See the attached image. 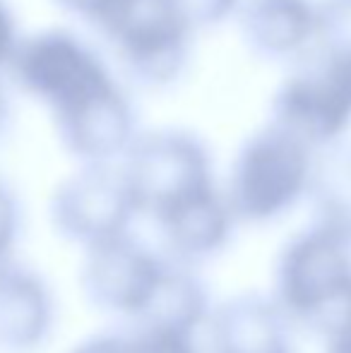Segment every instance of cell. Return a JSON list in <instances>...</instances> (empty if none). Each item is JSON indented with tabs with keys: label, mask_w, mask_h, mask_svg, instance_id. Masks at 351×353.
Returning <instances> with one entry per match:
<instances>
[{
	"label": "cell",
	"mask_w": 351,
	"mask_h": 353,
	"mask_svg": "<svg viewBox=\"0 0 351 353\" xmlns=\"http://www.w3.org/2000/svg\"><path fill=\"white\" fill-rule=\"evenodd\" d=\"M48 216L53 231L82 250L128 233L137 210L121 163H82L56 188Z\"/></svg>",
	"instance_id": "cell-6"
},
{
	"label": "cell",
	"mask_w": 351,
	"mask_h": 353,
	"mask_svg": "<svg viewBox=\"0 0 351 353\" xmlns=\"http://www.w3.org/2000/svg\"><path fill=\"white\" fill-rule=\"evenodd\" d=\"M121 171L137 216L152 221L217 185L207 144L176 128L137 132L121 157Z\"/></svg>",
	"instance_id": "cell-4"
},
{
	"label": "cell",
	"mask_w": 351,
	"mask_h": 353,
	"mask_svg": "<svg viewBox=\"0 0 351 353\" xmlns=\"http://www.w3.org/2000/svg\"><path fill=\"white\" fill-rule=\"evenodd\" d=\"M19 228H22V212H19L17 195L0 176V267L12 260Z\"/></svg>",
	"instance_id": "cell-17"
},
{
	"label": "cell",
	"mask_w": 351,
	"mask_h": 353,
	"mask_svg": "<svg viewBox=\"0 0 351 353\" xmlns=\"http://www.w3.org/2000/svg\"><path fill=\"white\" fill-rule=\"evenodd\" d=\"M270 123L320 152L342 142L351 128V94L313 58L279 84L272 99Z\"/></svg>",
	"instance_id": "cell-8"
},
{
	"label": "cell",
	"mask_w": 351,
	"mask_h": 353,
	"mask_svg": "<svg viewBox=\"0 0 351 353\" xmlns=\"http://www.w3.org/2000/svg\"><path fill=\"white\" fill-rule=\"evenodd\" d=\"M58 303L51 283L24 262L0 267V353H39L51 341Z\"/></svg>",
	"instance_id": "cell-9"
},
{
	"label": "cell",
	"mask_w": 351,
	"mask_h": 353,
	"mask_svg": "<svg viewBox=\"0 0 351 353\" xmlns=\"http://www.w3.org/2000/svg\"><path fill=\"white\" fill-rule=\"evenodd\" d=\"M101 34L123 70L145 87L176 82L195 37L169 0H128Z\"/></svg>",
	"instance_id": "cell-5"
},
{
	"label": "cell",
	"mask_w": 351,
	"mask_h": 353,
	"mask_svg": "<svg viewBox=\"0 0 351 353\" xmlns=\"http://www.w3.org/2000/svg\"><path fill=\"white\" fill-rule=\"evenodd\" d=\"M8 72L48 108L63 149L82 163L121 161L135 140V108L126 89L77 34L43 29L22 37Z\"/></svg>",
	"instance_id": "cell-1"
},
{
	"label": "cell",
	"mask_w": 351,
	"mask_h": 353,
	"mask_svg": "<svg viewBox=\"0 0 351 353\" xmlns=\"http://www.w3.org/2000/svg\"><path fill=\"white\" fill-rule=\"evenodd\" d=\"M330 353H351V332L342 334L339 339L330 341Z\"/></svg>",
	"instance_id": "cell-23"
},
{
	"label": "cell",
	"mask_w": 351,
	"mask_h": 353,
	"mask_svg": "<svg viewBox=\"0 0 351 353\" xmlns=\"http://www.w3.org/2000/svg\"><path fill=\"white\" fill-rule=\"evenodd\" d=\"M207 353H291L289 320L274 298L236 296L207 317Z\"/></svg>",
	"instance_id": "cell-11"
},
{
	"label": "cell",
	"mask_w": 351,
	"mask_h": 353,
	"mask_svg": "<svg viewBox=\"0 0 351 353\" xmlns=\"http://www.w3.org/2000/svg\"><path fill=\"white\" fill-rule=\"evenodd\" d=\"M169 3L178 17L197 34L234 17L241 0H169Z\"/></svg>",
	"instance_id": "cell-16"
},
{
	"label": "cell",
	"mask_w": 351,
	"mask_h": 353,
	"mask_svg": "<svg viewBox=\"0 0 351 353\" xmlns=\"http://www.w3.org/2000/svg\"><path fill=\"white\" fill-rule=\"evenodd\" d=\"M53 3L66 12L94 24L99 32H103L116 19V14L121 12L128 0H53Z\"/></svg>",
	"instance_id": "cell-18"
},
{
	"label": "cell",
	"mask_w": 351,
	"mask_h": 353,
	"mask_svg": "<svg viewBox=\"0 0 351 353\" xmlns=\"http://www.w3.org/2000/svg\"><path fill=\"white\" fill-rule=\"evenodd\" d=\"M234 17L258 56L294 61L313 48L318 0H241Z\"/></svg>",
	"instance_id": "cell-10"
},
{
	"label": "cell",
	"mask_w": 351,
	"mask_h": 353,
	"mask_svg": "<svg viewBox=\"0 0 351 353\" xmlns=\"http://www.w3.org/2000/svg\"><path fill=\"white\" fill-rule=\"evenodd\" d=\"M19 39L22 37L17 32L14 12L10 10V5L5 0H0V72H8V65L12 61Z\"/></svg>",
	"instance_id": "cell-21"
},
{
	"label": "cell",
	"mask_w": 351,
	"mask_h": 353,
	"mask_svg": "<svg viewBox=\"0 0 351 353\" xmlns=\"http://www.w3.org/2000/svg\"><path fill=\"white\" fill-rule=\"evenodd\" d=\"M313 226L351 243V144H332L313 157L308 192Z\"/></svg>",
	"instance_id": "cell-14"
},
{
	"label": "cell",
	"mask_w": 351,
	"mask_h": 353,
	"mask_svg": "<svg viewBox=\"0 0 351 353\" xmlns=\"http://www.w3.org/2000/svg\"><path fill=\"white\" fill-rule=\"evenodd\" d=\"M210 293L185 262L166 260L161 279L132 330H166L195 334L210 317Z\"/></svg>",
	"instance_id": "cell-13"
},
{
	"label": "cell",
	"mask_w": 351,
	"mask_h": 353,
	"mask_svg": "<svg viewBox=\"0 0 351 353\" xmlns=\"http://www.w3.org/2000/svg\"><path fill=\"white\" fill-rule=\"evenodd\" d=\"M274 303L328 341L351 332V243L318 226L291 238L277 262Z\"/></svg>",
	"instance_id": "cell-2"
},
{
	"label": "cell",
	"mask_w": 351,
	"mask_h": 353,
	"mask_svg": "<svg viewBox=\"0 0 351 353\" xmlns=\"http://www.w3.org/2000/svg\"><path fill=\"white\" fill-rule=\"evenodd\" d=\"M166 260L130 231L92 245L80 265L82 296L94 310L132 325L150 303Z\"/></svg>",
	"instance_id": "cell-7"
},
{
	"label": "cell",
	"mask_w": 351,
	"mask_h": 353,
	"mask_svg": "<svg viewBox=\"0 0 351 353\" xmlns=\"http://www.w3.org/2000/svg\"><path fill=\"white\" fill-rule=\"evenodd\" d=\"M140 336L147 353H200L192 334H178L166 330H132Z\"/></svg>",
	"instance_id": "cell-20"
},
{
	"label": "cell",
	"mask_w": 351,
	"mask_h": 353,
	"mask_svg": "<svg viewBox=\"0 0 351 353\" xmlns=\"http://www.w3.org/2000/svg\"><path fill=\"white\" fill-rule=\"evenodd\" d=\"M313 51L351 94V0H318Z\"/></svg>",
	"instance_id": "cell-15"
},
{
	"label": "cell",
	"mask_w": 351,
	"mask_h": 353,
	"mask_svg": "<svg viewBox=\"0 0 351 353\" xmlns=\"http://www.w3.org/2000/svg\"><path fill=\"white\" fill-rule=\"evenodd\" d=\"M169 255L178 262H202L214 257L229 243L234 231V214L217 185L202 190L183 205L154 219Z\"/></svg>",
	"instance_id": "cell-12"
},
{
	"label": "cell",
	"mask_w": 351,
	"mask_h": 353,
	"mask_svg": "<svg viewBox=\"0 0 351 353\" xmlns=\"http://www.w3.org/2000/svg\"><path fill=\"white\" fill-rule=\"evenodd\" d=\"M8 128H10V101H8V97H5L3 87H0V142H3Z\"/></svg>",
	"instance_id": "cell-22"
},
{
	"label": "cell",
	"mask_w": 351,
	"mask_h": 353,
	"mask_svg": "<svg viewBox=\"0 0 351 353\" xmlns=\"http://www.w3.org/2000/svg\"><path fill=\"white\" fill-rule=\"evenodd\" d=\"M70 353H147L135 332H101L87 336Z\"/></svg>",
	"instance_id": "cell-19"
},
{
	"label": "cell",
	"mask_w": 351,
	"mask_h": 353,
	"mask_svg": "<svg viewBox=\"0 0 351 353\" xmlns=\"http://www.w3.org/2000/svg\"><path fill=\"white\" fill-rule=\"evenodd\" d=\"M315 152L267 123L241 144L224 197L236 221L265 223L284 216L308 192Z\"/></svg>",
	"instance_id": "cell-3"
}]
</instances>
